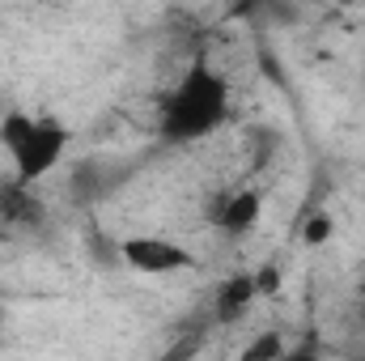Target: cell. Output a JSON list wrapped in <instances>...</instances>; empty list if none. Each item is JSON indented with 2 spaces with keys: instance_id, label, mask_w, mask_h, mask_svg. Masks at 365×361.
Returning <instances> with one entry per match:
<instances>
[{
  "instance_id": "ba28073f",
  "label": "cell",
  "mask_w": 365,
  "mask_h": 361,
  "mask_svg": "<svg viewBox=\"0 0 365 361\" xmlns=\"http://www.w3.org/2000/svg\"><path fill=\"white\" fill-rule=\"evenodd\" d=\"M327 238H331V217H327V213L310 217V221H306V230H302V243H310V247H323Z\"/></svg>"
},
{
  "instance_id": "30bf717a",
  "label": "cell",
  "mask_w": 365,
  "mask_h": 361,
  "mask_svg": "<svg viewBox=\"0 0 365 361\" xmlns=\"http://www.w3.org/2000/svg\"><path fill=\"white\" fill-rule=\"evenodd\" d=\"M361 315H365V293H361Z\"/></svg>"
},
{
  "instance_id": "7c38bea8",
  "label": "cell",
  "mask_w": 365,
  "mask_h": 361,
  "mask_svg": "<svg viewBox=\"0 0 365 361\" xmlns=\"http://www.w3.org/2000/svg\"><path fill=\"white\" fill-rule=\"evenodd\" d=\"M0 293H4V289H0Z\"/></svg>"
},
{
  "instance_id": "277c9868",
  "label": "cell",
  "mask_w": 365,
  "mask_h": 361,
  "mask_svg": "<svg viewBox=\"0 0 365 361\" xmlns=\"http://www.w3.org/2000/svg\"><path fill=\"white\" fill-rule=\"evenodd\" d=\"M259 217H264V195H259L255 187H238V191L212 200V208H208V221H212L221 234H230V238L251 234V230L259 225Z\"/></svg>"
},
{
  "instance_id": "8fae6325",
  "label": "cell",
  "mask_w": 365,
  "mask_h": 361,
  "mask_svg": "<svg viewBox=\"0 0 365 361\" xmlns=\"http://www.w3.org/2000/svg\"><path fill=\"white\" fill-rule=\"evenodd\" d=\"M0 243H4V230H0Z\"/></svg>"
},
{
  "instance_id": "5b68a950",
  "label": "cell",
  "mask_w": 365,
  "mask_h": 361,
  "mask_svg": "<svg viewBox=\"0 0 365 361\" xmlns=\"http://www.w3.org/2000/svg\"><path fill=\"white\" fill-rule=\"evenodd\" d=\"M255 293H259V285H255V272H242V276H230L225 285H221V293H217V315L221 319H238L251 302H255Z\"/></svg>"
},
{
  "instance_id": "52a82bcc",
  "label": "cell",
  "mask_w": 365,
  "mask_h": 361,
  "mask_svg": "<svg viewBox=\"0 0 365 361\" xmlns=\"http://www.w3.org/2000/svg\"><path fill=\"white\" fill-rule=\"evenodd\" d=\"M284 353H289V349H284V336H280V332H259L255 340L242 345L238 361H280Z\"/></svg>"
},
{
  "instance_id": "9c48e42d",
  "label": "cell",
  "mask_w": 365,
  "mask_h": 361,
  "mask_svg": "<svg viewBox=\"0 0 365 361\" xmlns=\"http://www.w3.org/2000/svg\"><path fill=\"white\" fill-rule=\"evenodd\" d=\"M280 361H323V357H319L314 349H289V353H284Z\"/></svg>"
},
{
  "instance_id": "6da1fadb",
  "label": "cell",
  "mask_w": 365,
  "mask_h": 361,
  "mask_svg": "<svg viewBox=\"0 0 365 361\" xmlns=\"http://www.w3.org/2000/svg\"><path fill=\"white\" fill-rule=\"evenodd\" d=\"M234 111V90L221 68L208 60H191L179 73V81L158 106V136L166 145H195L212 136Z\"/></svg>"
},
{
  "instance_id": "3957f363",
  "label": "cell",
  "mask_w": 365,
  "mask_h": 361,
  "mask_svg": "<svg viewBox=\"0 0 365 361\" xmlns=\"http://www.w3.org/2000/svg\"><path fill=\"white\" fill-rule=\"evenodd\" d=\"M119 260L140 276H179L200 264L191 247H182L166 234H128L119 243Z\"/></svg>"
},
{
  "instance_id": "7a4b0ae2",
  "label": "cell",
  "mask_w": 365,
  "mask_h": 361,
  "mask_svg": "<svg viewBox=\"0 0 365 361\" xmlns=\"http://www.w3.org/2000/svg\"><path fill=\"white\" fill-rule=\"evenodd\" d=\"M68 128L51 115H30V111H9L0 115V149L13 166V183L34 187L60 162L68 158Z\"/></svg>"
},
{
  "instance_id": "8992f818",
  "label": "cell",
  "mask_w": 365,
  "mask_h": 361,
  "mask_svg": "<svg viewBox=\"0 0 365 361\" xmlns=\"http://www.w3.org/2000/svg\"><path fill=\"white\" fill-rule=\"evenodd\" d=\"M38 204H34V195H30V187H21V183H4L0 187V217H13V225L17 221H38ZM4 230V225H0Z\"/></svg>"
}]
</instances>
